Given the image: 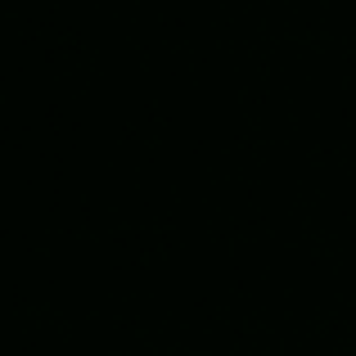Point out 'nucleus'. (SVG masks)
<instances>
[]
</instances>
